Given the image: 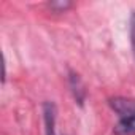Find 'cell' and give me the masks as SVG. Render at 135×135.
I'll return each instance as SVG.
<instances>
[{"label": "cell", "instance_id": "277c9868", "mask_svg": "<svg viewBox=\"0 0 135 135\" xmlns=\"http://www.w3.org/2000/svg\"><path fill=\"white\" fill-rule=\"evenodd\" d=\"M130 41H132V49L135 54V13L130 18Z\"/></svg>", "mask_w": 135, "mask_h": 135}, {"label": "cell", "instance_id": "3957f363", "mask_svg": "<svg viewBox=\"0 0 135 135\" xmlns=\"http://www.w3.org/2000/svg\"><path fill=\"white\" fill-rule=\"evenodd\" d=\"M110 103H111V108L121 118H124V116H127V114L135 111V103L132 100H127V99H113Z\"/></svg>", "mask_w": 135, "mask_h": 135}, {"label": "cell", "instance_id": "7a4b0ae2", "mask_svg": "<svg viewBox=\"0 0 135 135\" xmlns=\"http://www.w3.org/2000/svg\"><path fill=\"white\" fill-rule=\"evenodd\" d=\"M114 135H135V111L118 121L114 126Z\"/></svg>", "mask_w": 135, "mask_h": 135}, {"label": "cell", "instance_id": "6da1fadb", "mask_svg": "<svg viewBox=\"0 0 135 135\" xmlns=\"http://www.w3.org/2000/svg\"><path fill=\"white\" fill-rule=\"evenodd\" d=\"M56 118H57L56 105L52 102H45V105H43V119H45L46 135H57L56 133Z\"/></svg>", "mask_w": 135, "mask_h": 135}]
</instances>
